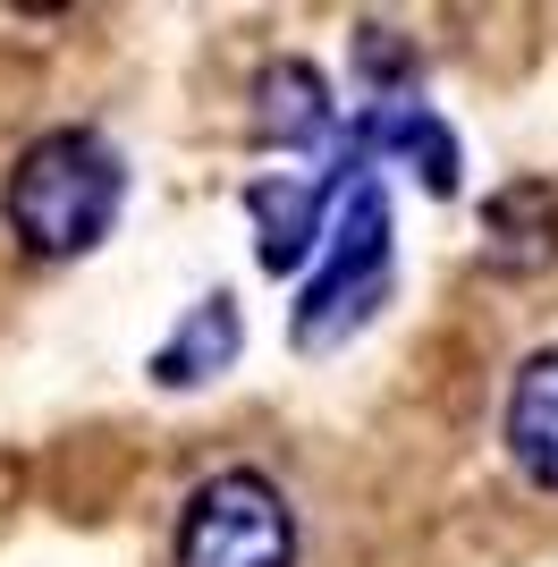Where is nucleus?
Instances as JSON below:
<instances>
[{
	"label": "nucleus",
	"instance_id": "nucleus-1",
	"mask_svg": "<svg viewBox=\"0 0 558 567\" xmlns=\"http://www.w3.org/2000/svg\"><path fill=\"white\" fill-rule=\"evenodd\" d=\"M127 213V162L102 127H43L0 178V229L25 262H76Z\"/></svg>",
	"mask_w": 558,
	"mask_h": 567
},
{
	"label": "nucleus",
	"instance_id": "nucleus-2",
	"mask_svg": "<svg viewBox=\"0 0 558 567\" xmlns=\"http://www.w3.org/2000/svg\"><path fill=\"white\" fill-rule=\"evenodd\" d=\"M390 280H397L390 187H381V169H355L348 195H339V213H330L322 255H313V271H304V288H297L288 339H297L304 355H322V348H339V339H355L372 313H381Z\"/></svg>",
	"mask_w": 558,
	"mask_h": 567
},
{
	"label": "nucleus",
	"instance_id": "nucleus-3",
	"mask_svg": "<svg viewBox=\"0 0 558 567\" xmlns=\"http://www.w3.org/2000/svg\"><path fill=\"white\" fill-rule=\"evenodd\" d=\"M297 559H304L297 499L262 466H220L186 492L169 567H297Z\"/></svg>",
	"mask_w": 558,
	"mask_h": 567
},
{
	"label": "nucleus",
	"instance_id": "nucleus-4",
	"mask_svg": "<svg viewBox=\"0 0 558 567\" xmlns=\"http://www.w3.org/2000/svg\"><path fill=\"white\" fill-rule=\"evenodd\" d=\"M364 162H339V169H262L246 178V220H255V262L271 280H304L313 255L330 237V213Z\"/></svg>",
	"mask_w": 558,
	"mask_h": 567
},
{
	"label": "nucleus",
	"instance_id": "nucleus-5",
	"mask_svg": "<svg viewBox=\"0 0 558 567\" xmlns=\"http://www.w3.org/2000/svg\"><path fill=\"white\" fill-rule=\"evenodd\" d=\"M255 144L262 153H279L288 169H339V162H364L348 144V111L330 102L322 69L313 60H271V69L255 76Z\"/></svg>",
	"mask_w": 558,
	"mask_h": 567
},
{
	"label": "nucleus",
	"instance_id": "nucleus-6",
	"mask_svg": "<svg viewBox=\"0 0 558 567\" xmlns=\"http://www.w3.org/2000/svg\"><path fill=\"white\" fill-rule=\"evenodd\" d=\"M348 144L364 153V169H381V162H397L406 178H415L423 195H457V169H465V153H457V127H448L432 102H423V85H406V94H372V102H355V118H348Z\"/></svg>",
	"mask_w": 558,
	"mask_h": 567
},
{
	"label": "nucleus",
	"instance_id": "nucleus-7",
	"mask_svg": "<svg viewBox=\"0 0 558 567\" xmlns=\"http://www.w3.org/2000/svg\"><path fill=\"white\" fill-rule=\"evenodd\" d=\"M499 450L508 466L558 499V348H534L508 373V399H499Z\"/></svg>",
	"mask_w": 558,
	"mask_h": 567
},
{
	"label": "nucleus",
	"instance_id": "nucleus-8",
	"mask_svg": "<svg viewBox=\"0 0 558 567\" xmlns=\"http://www.w3.org/2000/svg\"><path fill=\"white\" fill-rule=\"evenodd\" d=\"M483 262L499 280H534L558 262V187L541 178H508L483 204Z\"/></svg>",
	"mask_w": 558,
	"mask_h": 567
},
{
	"label": "nucleus",
	"instance_id": "nucleus-9",
	"mask_svg": "<svg viewBox=\"0 0 558 567\" xmlns=\"http://www.w3.org/2000/svg\"><path fill=\"white\" fill-rule=\"evenodd\" d=\"M237 348H246V313H237L229 288H211V297L186 306L178 331L144 355V373H153V390H204V381H220L237 364Z\"/></svg>",
	"mask_w": 558,
	"mask_h": 567
}]
</instances>
